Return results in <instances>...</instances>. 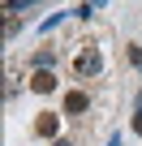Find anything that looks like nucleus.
<instances>
[{
	"instance_id": "1",
	"label": "nucleus",
	"mask_w": 142,
	"mask_h": 146,
	"mask_svg": "<svg viewBox=\"0 0 142 146\" xmlns=\"http://www.w3.org/2000/svg\"><path fill=\"white\" fill-rule=\"evenodd\" d=\"M99 69H103L99 47H82V52L73 56V73H78V78H99Z\"/></svg>"
},
{
	"instance_id": "2",
	"label": "nucleus",
	"mask_w": 142,
	"mask_h": 146,
	"mask_svg": "<svg viewBox=\"0 0 142 146\" xmlns=\"http://www.w3.org/2000/svg\"><path fill=\"white\" fill-rule=\"evenodd\" d=\"M56 133H60V112H39L35 116V137L56 142Z\"/></svg>"
},
{
	"instance_id": "3",
	"label": "nucleus",
	"mask_w": 142,
	"mask_h": 146,
	"mask_svg": "<svg viewBox=\"0 0 142 146\" xmlns=\"http://www.w3.org/2000/svg\"><path fill=\"white\" fill-rule=\"evenodd\" d=\"M60 112H65V116H86V112H91V95H86V90H69L65 103H60Z\"/></svg>"
},
{
	"instance_id": "4",
	"label": "nucleus",
	"mask_w": 142,
	"mask_h": 146,
	"mask_svg": "<svg viewBox=\"0 0 142 146\" xmlns=\"http://www.w3.org/2000/svg\"><path fill=\"white\" fill-rule=\"evenodd\" d=\"M56 86H60V78H56L52 69H35V73H30V90H35V95H52Z\"/></svg>"
},
{
	"instance_id": "5",
	"label": "nucleus",
	"mask_w": 142,
	"mask_h": 146,
	"mask_svg": "<svg viewBox=\"0 0 142 146\" xmlns=\"http://www.w3.org/2000/svg\"><path fill=\"white\" fill-rule=\"evenodd\" d=\"M56 60H60V56H56V47H39V52L30 56V64H35V69H56Z\"/></svg>"
},
{
	"instance_id": "6",
	"label": "nucleus",
	"mask_w": 142,
	"mask_h": 146,
	"mask_svg": "<svg viewBox=\"0 0 142 146\" xmlns=\"http://www.w3.org/2000/svg\"><path fill=\"white\" fill-rule=\"evenodd\" d=\"M17 30H22V17H17V13H9V17H5V43H13V39H17Z\"/></svg>"
},
{
	"instance_id": "7",
	"label": "nucleus",
	"mask_w": 142,
	"mask_h": 146,
	"mask_svg": "<svg viewBox=\"0 0 142 146\" xmlns=\"http://www.w3.org/2000/svg\"><path fill=\"white\" fill-rule=\"evenodd\" d=\"M125 64H142V43H125Z\"/></svg>"
},
{
	"instance_id": "8",
	"label": "nucleus",
	"mask_w": 142,
	"mask_h": 146,
	"mask_svg": "<svg viewBox=\"0 0 142 146\" xmlns=\"http://www.w3.org/2000/svg\"><path fill=\"white\" fill-rule=\"evenodd\" d=\"M35 5H39V0H9V5H5V9H9V13H17V17H22V9H35Z\"/></svg>"
},
{
	"instance_id": "9",
	"label": "nucleus",
	"mask_w": 142,
	"mask_h": 146,
	"mask_svg": "<svg viewBox=\"0 0 142 146\" xmlns=\"http://www.w3.org/2000/svg\"><path fill=\"white\" fill-rule=\"evenodd\" d=\"M133 133H142V112H138V116H133Z\"/></svg>"
},
{
	"instance_id": "10",
	"label": "nucleus",
	"mask_w": 142,
	"mask_h": 146,
	"mask_svg": "<svg viewBox=\"0 0 142 146\" xmlns=\"http://www.w3.org/2000/svg\"><path fill=\"white\" fill-rule=\"evenodd\" d=\"M52 146H73V142H69V137H56V142H52Z\"/></svg>"
},
{
	"instance_id": "11",
	"label": "nucleus",
	"mask_w": 142,
	"mask_h": 146,
	"mask_svg": "<svg viewBox=\"0 0 142 146\" xmlns=\"http://www.w3.org/2000/svg\"><path fill=\"white\" fill-rule=\"evenodd\" d=\"M108 146H121V133H112V137H108Z\"/></svg>"
},
{
	"instance_id": "12",
	"label": "nucleus",
	"mask_w": 142,
	"mask_h": 146,
	"mask_svg": "<svg viewBox=\"0 0 142 146\" xmlns=\"http://www.w3.org/2000/svg\"><path fill=\"white\" fill-rule=\"evenodd\" d=\"M138 112H142V90H138Z\"/></svg>"
}]
</instances>
